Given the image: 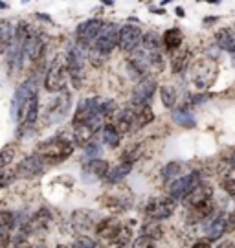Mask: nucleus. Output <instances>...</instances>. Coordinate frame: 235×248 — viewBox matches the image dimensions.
Instances as JSON below:
<instances>
[{"instance_id": "f257e3e1", "label": "nucleus", "mask_w": 235, "mask_h": 248, "mask_svg": "<svg viewBox=\"0 0 235 248\" xmlns=\"http://www.w3.org/2000/svg\"><path fill=\"white\" fill-rule=\"evenodd\" d=\"M72 153H74V142L66 140L64 136L48 138V140L39 143L37 149H35V155L39 158H50L57 160V162H63L64 158H68Z\"/></svg>"}, {"instance_id": "f03ea898", "label": "nucleus", "mask_w": 235, "mask_h": 248, "mask_svg": "<svg viewBox=\"0 0 235 248\" xmlns=\"http://www.w3.org/2000/svg\"><path fill=\"white\" fill-rule=\"evenodd\" d=\"M215 76H217V64L211 59H199L189 68V81L201 90L208 89L215 81Z\"/></svg>"}, {"instance_id": "7ed1b4c3", "label": "nucleus", "mask_w": 235, "mask_h": 248, "mask_svg": "<svg viewBox=\"0 0 235 248\" xmlns=\"http://www.w3.org/2000/svg\"><path fill=\"white\" fill-rule=\"evenodd\" d=\"M66 61L61 57H55L52 64L48 66L46 78H44V90L50 94H59L66 87Z\"/></svg>"}, {"instance_id": "20e7f679", "label": "nucleus", "mask_w": 235, "mask_h": 248, "mask_svg": "<svg viewBox=\"0 0 235 248\" xmlns=\"http://www.w3.org/2000/svg\"><path fill=\"white\" fill-rule=\"evenodd\" d=\"M118 37H120V28L116 26L114 22H105L101 31H99V35H97V39L92 45V48H88V50L99 53V55H103L105 59H107V55L118 46Z\"/></svg>"}, {"instance_id": "39448f33", "label": "nucleus", "mask_w": 235, "mask_h": 248, "mask_svg": "<svg viewBox=\"0 0 235 248\" xmlns=\"http://www.w3.org/2000/svg\"><path fill=\"white\" fill-rule=\"evenodd\" d=\"M66 70L72 76L74 87L81 89V83L85 79V53L78 45L70 46L68 53H66Z\"/></svg>"}, {"instance_id": "423d86ee", "label": "nucleus", "mask_w": 235, "mask_h": 248, "mask_svg": "<svg viewBox=\"0 0 235 248\" xmlns=\"http://www.w3.org/2000/svg\"><path fill=\"white\" fill-rule=\"evenodd\" d=\"M176 208V201L171 197H155L149 199L145 204V215L151 221H164L167 217H171Z\"/></svg>"}, {"instance_id": "0eeeda50", "label": "nucleus", "mask_w": 235, "mask_h": 248, "mask_svg": "<svg viewBox=\"0 0 235 248\" xmlns=\"http://www.w3.org/2000/svg\"><path fill=\"white\" fill-rule=\"evenodd\" d=\"M103 20L101 18H88L85 22H81L76 30V43L78 46L83 50V48H92L94 41L97 39L101 28H103Z\"/></svg>"}, {"instance_id": "6e6552de", "label": "nucleus", "mask_w": 235, "mask_h": 248, "mask_svg": "<svg viewBox=\"0 0 235 248\" xmlns=\"http://www.w3.org/2000/svg\"><path fill=\"white\" fill-rule=\"evenodd\" d=\"M35 94H37V87H35L33 79L24 81L17 89L15 96H13V101H11V110H9V112H11V118H13L15 122H20V116H22L24 107H26V103L33 98Z\"/></svg>"}, {"instance_id": "1a4fd4ad", "label": "nucleus", "mask_w": 235, "mask_h": 248, "mask_svg": "<svg viewBox=\"0 0 235 248\" xmlns=\"http://www.w3.org/2000/svg\"><path fill=\"white\" fill-rule=\"evenodd\" d=\"M92 122H103V118L97 112V98H85L79 101L76 114L72 120V127L76 125H88Z\"/></svg>"}, {"instance_id": "9d476101", "label": "nucleus", "mask_w": 235, "mask_h": 248, "mask_svg": "<svg viewBox=\"0 0 235 248\" xmlns=\"http://www.w3.org/2000/svg\"><path fill=\"white\" fill-rule=\"evenodd\" d=\"M199 184H201V175H199L197 171L188 173V175H184V177H178L176 180H173L171 186H169V197H171L173 201L186 199Z\"/></svg>"}, {"instance_id": "9b49d317", "label": "nucleus", "mask_w": 235, "mask_h": 248, "mask_svg": "<svg viewBox=\"0 0 235 248\" xmlns=\"http://www.w3.org/2000/svg\"><path fill=\"white\" fill-rule=\"evenodd\" d=\"M141 30L136 24H125L120 28V37H118V46L122 52L132 53L136 52L141 45Z\"/></svg>"}, {"instance_id": "f8f14e48", "label": "nucleus", "mask_w": 235, "mask_h": 248, "mask_svg": "<svg viewBox=\"0 0 235 248\" xmlns=\"http://www.w3.org/2000/svg\"><path fill=\"white\" fill-rule=\"evenodd\" d=\"M70 110V92H59L57 98H53L46 108V124L61 122Z\"/></svg>"}, {"instance_id": "ddd939ff", "label": "nucleus", "mask_w": 235, "mask_h": 248, "mask_svg": "<svg viewBox=\"0 0 235 248\" xmlns=\"http://www.w3.org/2000/svg\"><path fill=\"white\" fill-rule=\"evenodd\" d=\"M44 50H46V43H44V37L41 33H35L33 30H30V33L24 39V45H22V52H24V59L30 61H39L43 57Z\"/></svg>"}, {"instance_id": "4468645a", "label": "nucleus", "mask_w": 235, "mask_h": 248, "mask_svg": "<svg viewBox=\"0 0 235 248\" xmlns=\"http://www.w3.org/2000/svg\"><path fill=\"white\" fill-rule=\"evenodd\" d=\"M114 127H116V131L122 134H129V133H134V131H138V127H136V112H134V107H125L122 108L118 114L114 116Z\"/></svg>"}, {"instance_id": "2eb2a0df", "label": "nucleus", "mask_w": 235, "mask_h": 248, "mask_svg": "<svg viewBox=\"0 0 235 248\" xmlns=\"http://www.w3.org/2000/svg\"><path fill=\"white\" fill-rule=\"evenodd\" d=\"M155 90H157V81L153 79V78L141 79L134 87V92H132V105H149V101L155 96Z\"/></svg>"}, {"instance_id": "dca6fc26", "label": "nucleus", "mask_w": 235, "mask_h": 248, "mask_svg": "<svg viewBox=\"0 0 235 248\" xmlns=\"http://www.w3.org/2000/svg\"><path fill=\"white\" fill-rule=\"evenodd\" d=\"M43 171H44L43 158H39L37 155H33V156H28V158H24L18 164L15 175L18 178H35L39 177Z\"/></svg>"}, {"instance_id": "f3484780", "label": "nucleus", "mask_w": 235, "mask_h": 248, "mask_svg": "<svg viewBox=\"0 0 235 248\" xmlns=\"http://www.w3.org/2000/svg\"><path fill=\"white\" fill-rule=\"evenodd\" d=\"M109 162L103 158H92L88 160V164L83 169V180L85 182H94V180H101V178L107 177L109 173Z\"/></svg>"}, {"instance_id": "a211bd4d", "label": "nucleus", "mask_w": 235, "mask_h": 248, "mask_svg": "<svg viewBox=\"0 0 235 248\" xmlns=\"http://www.w3.org/2000/svg\"><path fill=\"white\" fill-rule=\"evenodd\" d=\"M122 230H123L122 222H120V219H116V217L101 219V221L96 224V233L107 241H118Z\"/></svg>"}, {"instance_id": "6ab92c4d", "label": "nucleus", "mask_w": 235, "mask_h": 248, "mask_svg": "<svg viewBox=\"0 0 235 248\" xmlns=\"http://www.w3.org/2000/svg\"><path fill=\"white\" fill-rule=\"evenodd\" d=\"M50 222H52L50 212L46 208H41L39 212H35L31 215V219H28V224L24 230H26V233H41V232H44L50 226Z\"/></svg>"}, {"instance_id": "aec40b11", "label": "nucleus", "mask_w": 235, "mask_h": 248, "mask_svg": "<svg viewBox=\"0 0 235 248\" xmlns=\"http://www.w3.org/2000/svg\"><path fill=\"white\" fill-rule=\"evenodd\" d=\"M211 197H213V189L209 186H206V184H199L189 195L184 199V202H186V206H189V208H195V206H201V204L211 201Z\"/></svg>"}, {"instance_id": "412c9836", "label": "nucleus", "mask_w": 235, "mask_h": 248, "mask_svg": "<svg viewBox=\"0 0 235 248\" xmlns=\"http://www.w3.org/2000/svg\"><path fill=\"white\" fill-rule=\"evenodd\" d=\"M39 118V96L35 94L33 98L30 99L22 110V116H20V131H26L30 125H33Z\"/></svg>"}, {"instance_id": "4be33fe9", "label": "nucleus", "mask_w": 235, "mask_h": 248, "mask_svg": "<svg viewBox=\"0 0 235 248\" xmlns=\"http://www.w3.org/2000/svg\"><path fill=\"white\" fill-rule=\"evenodd\" d=\"M13 226H15V215L11 212H0V248H8Z\"/></svg>"}, {"instance_id": "5701e85b", "label": "nucleus", "mask_w": 235, "mask_h": 248, "mask_svg": "<svg viewBox=\"0 0 235 248\" xmlns=\"http://www.w3.org/2000/svg\"><path fill=\"white\" fill-rule=\"evenodd\" d=\"M162 43H164V46L169 52H176L184 43L182 30L180 28H169V30H166L164 35H162Z\"/></svg>"}, {"instance_id": "b1692460", "label": "nucleus", "mask_w": 235, "mask_h": 248, "mask_svg": "<svg viewBox=\"0 0 235 248\" xmlns=\"http://www.w3.org/2000/svg\"><path fill=\"white\" fill-rule=\"evenodd\" d=\"M15 37V24L11 20H0V53L6 52Z\"/></svg>"}, {"instance_id": "393cba45", "label": "nucleus", "mask_w": 235, "mask_h": 248, "mask_svg": "<svg viewBox=\"0 0 235 248\" xmlns=\"http://www.w3.org/2000/svg\"><path fill=\"white\" fill-rule=\"evenodd\" d=\"M224 222H226V215H219L217 219H211L209 224L206 226V239L209 241H217L220 239L226 232H224Z\"/></svg>"}, {"instance_id": "a878e982", "label": "nucleus", "mask_w": 235, "mask_h": 248, "mask_svg": "<svg viewBox=\"0 0 235 248\" xmlns=\"http://www.w3.org/2000/svg\"><path fill=\"white\" fill-rule=\"evenodd\" d=\"M189 57H191V52L188 48H178L173 53V57H171V70H173V74H180L188 66Z\"/></svg>"}, {"instance_id": "bb28decb", "label": "nucleus", "mask_w": 235, "mask_h": 248, "mask_svg": "<svg viewBox=\"0 0 235 248\" xmlns=\"http://www.w3.org/2000/svg\"><path fill=\"white\" fill-rule=\"evenodd\" d=\"M215 41H217V46L224 52H235V33L232 30H219L217 35H215Z\"/></svg>"}, {"instance_id": "cd10ccee", "label": "nucleus", "mask_w": 235, "mask_h": 248, "mask_svg": "<svg viewBox=\"0 0 235 248\" xmlns=\"http://www.w3.org/2000/svg\"><path fill=\"white\" fill-rule=\"evenodd\" d=\"M213 201H208V202L201 204V206H195V208H189V215H188V221L189 222H199L202 219H208L209 215L213 213Z\"/></svg>"}, {"instance_id": "c85d7f7f", "label": "nucleus", "mask_w": 235, "mask_h": 248, "mask_svg": "<svg viewBox=\"0 0 235 248\" xmlns=\"http://www.w3.org/2000/svg\"><path fill=\"white\" fill-rule=\"evenodd\" d=\"M132 171V164L131 162H122V164H118L114 169H109V173H107V182H110V184H116V182H120L123 178L127 177L129 173Z\"/></svg>"}, {"instance_id": "c756f323", "label": "nucleus", "mask_w": 235, "mask_h": 248, "mask_svg": "<svg viewBox=\"0 0 235 248\" xmlns=\"http://www.w3.org/2000/svg\"><path fill=\"white\" fill-rule=\"evenodd\" d=\"M134 107V112H136V127L138 129H143L145 125H149L153 120H155V112L151 105H132Z\"/></svg>"}, {"instance_id": "7c9ffc66", "label": "nucleus", "mask_w": 235, "mask_h": 248, "mask_svg": "<svg viewBox=\"0 0 235 248\" xmlns=\"http://www.w3.org/2000/svg\"><path fill=\"white\" fill-rule=\"evenodd\" d=\"M101 136H103V142L109 145V147H118L120 145V133L116 131V127L112 124H107L101 127Z\"/></svg>"}, {"instance_id": "2f4dec72", "label": "nucleus", "mask_w": 235, "mask_h": 248, "mask_svg": "<svg viewBox=\"0 0 235 248\" xmlns=\"http://www.w3.org/2000/svg\"><path fill=\"white\" fill-rule=\"evenodd\" d=\"M160 98H162V103L167 108H173L176 105V99H178V94H176V89L171 87V85H162L160 87Z\"/></svg>"}, {"instance_id": "473e14b6", "label": "nucleus", "mask_w": 235, "mask_h": 248, "mask_svg": "<svg viewBox=\"0 0 235 248\" xmlns=\"http://www.w3.org/2000/svg\"><path fill=\"white\" fill-rule=\"evenodd\" d=\"M173 120H174V124L182 125L186 129L195 127V118H193L186 108H176V110H173Z\"/></svg>"}, {"instance_id": "72a5a7b5", "label": "nucleus", "mask_w": 235, "mask_h": 248, "mask_svg": "<svg viewBox=\"0 0 235 248\" xmlns=\"http://www.w3.org/2000/svg\"><path fill=\"white\" fill-rule=\"evenodd\" d=\"M160 43H162V39H160L155 31H147L145 35L141 37V45H143V50H145V52H158Z\"/></svg>"}, {"instance_id": "f704fd0d", "label": "nucleus", "mask_w": 235, "mask_h": 248, "mask_svg": "<svg viewBox=\"0 0 235 248\" xmlns=\"http://www.w3.org/2000/svg\"><path fill=\"white\" fill-rule=\"evenodd\" d=\"M182 171V164L180 162H169L166 168L162 169V180L164 182H169V180H176V175H180Z\"/></svg>"}, {"instance_id": "c9c22d12", "label": "nucleus", "mask_w": 235, "mask_h": 248, "mask_svg": "<svg viewBox=\"0 0 235 248\" xmlns=\"http://www.w3.org/2000/svg\"><path fill=\"white\" fill-rule=\"evenodd\" d=\"M141 235H145L149 239H158V237H162V228H160L158 221H149L147 224H143Z\"/></svg>"}, {"instance_id": "e433bc0d", "label": "nucleus", "mask_w": 235, "mask_h": 248, "mask_svg": "<svg viewBox=\"0 0 235 248\" xmlns=\"http://www.w3.org/2000/svg\"><path fill=\"white\" fill-rule=\"evenodd\" d=\"M15 158V147L13 145H8L0 151V171L11 164V160Z\"/></svg>"}, {"instance_id": "4c0bfd02", "label": "nucleus", "mask_w": 235, "mask_h": 248, "mask_svg": "<svg viewBox=\"0 0 235 248\" xmlns=\"http://www.w3.org/2000/svg\"><path fill=\"white\" fill-rule=\"evenodd\" d=\"M72 248H97V245L92 237H88V235H81V237L76 239V243H74V247Z\"/></svg>"}, {"instance_id": "58836bf2", "label": "nucleus", "mask_w": 235, "mask_h": 248, "mask_svg": "<svg viewBox=\"0 0 235 248\" xmlns=\"http://www.w3.org/2000/svg\"><path fill=\"white\" fill-rule=\"evenodd\" d=\"M132 248H155V243H153V239L145 237V235H140V237L132 241Z\"/></svg>"}, {"instance_id": "ea45409f", "label": "nucleus", "mask_w": 235, "mask_h": 248, "mask_svg": "<svg viewBox=\"0 0 235 248\" xmlns=\"http://www.w3.org/2000/svg\"><path fill=\"white\" fill-rule=\"evenodd\" d=\"M15 171H6V169H2L0 171V187H4V186H8L11 180H15Z\"/></svg>"}, {"instance_id": "a19ab883", "label": "nucleus", "mask_w": 235, "mask_h": 248, "mask_svg": "<svg viewBox=\"0 0 235 248\" xmlns=\"http://www.w3.org/2000/svg\"><path fill=\"white\" fill-rule=\"evenodd\" d=\"M222 189L226 191L230 197H235V178L228 177L222 180Z\"/></svg>"}, {"instance_id": "79ce46f5", "label": "nucleus", "mask_w": 235, "mask_h": 248, "mask_svg": "<svg viewBox=\"0 0 235 248\" xmlns=\"http://www.w3.org/2000/svg\"><path fill=\"white\" fill-rule=\"evenodd\" d=\"M224 232H226V233H232V232H235V212L228 213V215H226V222H224Z\"/></svg>"}, {"instance_id": "37998d69", "label": "nucleus", "mask_w": 235, "mask_h": 248, "mask_svg": "<svg viewBox=\"0 0 235 248\" xmlns=\"http://www.w3.org/2000/svg\"><path fill=\"white\" fill-rule=\"evenodd\" d=\"M97 153H99V145H96V143L85 145V156H88V160H92V156H96Z\"/></svg>"}, {"instance_id": "c03bdc74", "label": "nucleus", "mask_w": 235, "mask_h": 248, "mask_svg": "<svg viewBox=\"0 0 235 248\" xmlns=\"http://www.w3.org/2000/svg\"><path fill=\"white\" fill-rule=\"evenodd\" d=\"M191 248H211V241L209 239H199L193 243Z\"/></svg>"}, {"instance_id": "a18cd8bd", "label": "nucleus", "mask_w": 235, "mask_h": 248, "mask_svg": "<svg viewBox=\"0 0 235 248\" xmlns=\"http://www.w3.org/2000/svg\"><path fill=\"white\" fill-rule=\"evenodd\" d=\"M15 248H33V247H30L28 243H18V245H15Z\"/></svg>"}, {"instance_id": "49530a36", "label": "nucleus", "mask_w": 235, "mask_h": 248, "mask_svg": "<svg viewBox=\"0 0 235 248\" xmlns=\"http://www.w3.org/2000/svg\"><path fill=\"white\" fill-rule=\"evenodd\" d=\"M219 248H235V245H232V243H222Z\"/></svg>"}, {"instance_id": "de8ad7c7", "label": "nucleus", "mask_w": 235, "mask_h": 248, "mask_svg": "<svg viewBox=\"0 0 235 248\" xmlns=\"http://www.w3.org/2000/svg\"><path fill=\"white\" fill-rule=\"evenodd\" d=\"M176 15H178V17H184L186 13H184V9H182V8H176Z\"/></svg>"}, {"instance_id": "09e8293b", "label": "nucleus", "mask_w": 235, "mask_h": 248, "mask_svg": "<svg viewBox=\"0 0 235 248\" xmlns=\"http://www.w3.org/2000/svg\"><path fill=\"white\" fill-rule=\"evenodd\" d=\"M8 8V4H4V2H0V9H6Z\"/></svg>"}, {"instance_id": "8fccbe9b", "label": "nucleus", "mask_w": 235, "mask_h": 248, "mask_svg": "<svg viewBox=\"0 0 235 248\" xmlns=\"http://www.w3.org/2000/svg\"><path fill=\"white\" fill-rule=\"evenodd\" d=\"M232 62H234V66H235V52L232 53Z\"/></svg>"}, {"instance_id": "3c124183", "label": "nucleus", "mask_w": 235, "mask_h": 248, "mask_svg": "<svg viewBox=\"0 0 235 248\" xmlns=\"http://www.w3.org/2000/svg\"><path fill=\"white\" fill-rule=\"evenodd\" d=\"M55 248H68V247H64V245H59V247H55Z\"/></svg>"}, {"instance_id": "603ef678", "label": "nucleus", "mask_w": 235, "mask_h": 248, "mask_svg": "<svg viewBox=\"0 0 235 248\" xmlns=\"http://www.w3.org/2000/svg\"><path fill=\"white\" fill-rule=\"evenodd\" d=\"M116 248H125V247H123V245H118V247H116Z\"/></svg>"}, {"instance_id": "864d4df0", "label": "nucleus", "mask_w": 235, "mask_h": 248, "mask_svg": "<svg viewBox=\"0 0 235 248\" xmlns=\"http://www.w3.org/2000/svg\"><path fill=\"white\" fill-rule=\"evenodd\" d=\"M39 248H46V247H43V245H41V247H39Z\"/></svg>"}]
</instances>
